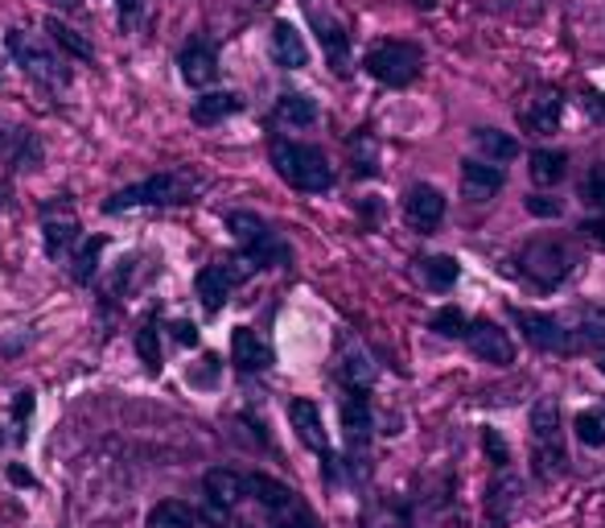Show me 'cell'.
Returning <instances> with one entry per match:
<instances>
[{
	"label": "cell",
	"mask_w": 605,
	"mask_h": 528,
	"mask_svg": "<svg viewBox=\"0 0 605 528\" xmlns=\"http://www.w3.org/2000/svg\"><path fill=\"white\" fill-rule=\"evenodd\" d=\"M198 187L202 182L190 170L157 173V178L136 182V187L116 190L108 203H104V211H108V215H120V211H132V207H173V203H190V194Z\"/></svg>",
	"instance_id": "1"
},
{
	"label": "cell",
	"mask_w": 605,
	"mask_h": 528,
	"mask_svg": "<svg viewBox=\"0 0 605 528\" xmlns=\"http://www.w3.org/2000/svg\"><path fill=\"white\" fill-rule=\"evenodd\" d=\"M273 166L289 187L305 190V194H322L334 187V166L326 153L313 145H297V141H273Z\"/></svg>",
	"instance_id": "2"
},
{
	"label": "cell",
	"mask_w": 605,
	"mask_h": 528,
	"mask_svg": "<svg viewBox=\"0 0 605 528\" xmlns=\"http://www.w3.org/2000/svg\"><path fill=\"white\" fill-rule=\"evenodd\" d=\"M9 55L17 58V67L25 75L34 79V83H41V87H50V92H58V87L71 83L66 62H62L55 50H46L34 34H25V29H9Z\"/></svg>",
	"instance_id": "3"
},
{
	"label": "cell",
	"mask_w": 605,
	"mask_h": 528,
	"mask_svg": "<svg viewBox=\"0 0 605 528\" xmlns=\"http://www.w3.org/2000/svg\"><path fill=\"white\" fill-rule=\"evenodd\" d=\"M227 227H231V236H235L239 248H243V256L256 261V268H276V264L289 261V244H280L273 227L264 224L259 215H252V211L227 215Z\"/></svg>",
	"instance_id": "4"
},
{
	"label": "cell",
	"mask_w": 605,
	"mask_h": 528,
	"mask_svg": "<svg viewBox=\"0 0 605 528\" xmlns=\"http://www.w3.org/2000/svg\"><path fill=\"white\" fill-rule=\"evenodd\" d=\"M252 273H256V261H252V256H231V261L206 264L198 273V281H194L202 310H206V314H219L222 305H227V298H231V289L247 281Z\"/></svg>",
	"instance_id": "5"
},
{
	"label": "cell",
	"mask_w": 605,
	"mask_h": 528,
	"mask_svg": "<svg viewBox=\"0 0 605 528\" xmlns=\"http://www.w3.org/2000/svg\"><path fill=\"white\" fill-rule=\"evenodd\" d=\"M532 446H535V463H544V475L556 479V475L565 471V451H560V405H556V396L535 400Z\"/></svg>",
	"instance_id": "6"
},
{
	"label": "cell",
	"mask_w": 605,
	"mask_h": 528,
	"mask_svg": "<svg viewBox=\"0 0 605 528\" xmlns=\"http://www.w3.org/2000/svg\"><path fill=\"white\" fill-rule=\"evenodd\" d=\"M367 71L387 87H408L421 75V50L408 41H379L367 55Z\"/></svg>",
	"instance_id": "7"
},
{
	"label": "cell",
	"mask_w": 605,
	"mask_h": 528,
	"mask_svg": "<svg viewBox=\"0 0 605 528\" xmlns=\"http://www.w3.org/2000/svg\"><path fill=\"white\" fill-rule=\"evenodd\" d=\"M523 273L532 277L540 289H556V285L569 277V252L560 244H552V240H535V244L523 248Z\"/></svg>",
	"instance_id": "8"
},
{
	"label": "cell",
	"mask_w": 605,
	"mask_h": 528,
	"mask_svg": "<svg viewBox=\"0 0 605 528\" xmlns=\"http://www.w3.org/2000/svg\"><path fill=\"white\" fill-rule=\"evenodd\" d=\"M465 339H470V351H474L477 359H486V363H495V368H511L515 363V343L498 322L474 319L470 322V331H465Z\"/></svg>",
	"instance_id": "9"
},
{
	"label": "cell",
	"mask_w": 605,
	"mask_h": 528,
	"mask_svg": "<svg viewBox=\"0 0 605 528\" xmlns=\"http://www.w3.org/2000/svg\"><path fill=\"white\" fill-rule=\"evenodd\" d=\"M41 240H46V256L50 261L71 252V244L78 240V215L71 211V203H50V207L41 211Z\"/></svg>",
	"instance_id": "10"
},
{
	"label": "cell",
	"mask_w": 605,
	"mask_h": 528,
	"mask_svg": "<svg viewBox=\"0 0 605 528\" xmlns=\"http://www.w3.org/2000/svg\"><path fill=\"white\" fill-rule=\"evenodd\" d=\"M511 319L523 326L528 343H532V347H540V351H569V347H572V335L556 319H548V314H532V310H511Z\"/></svg>",
	"instance_id": "11"
},
{
	"label": "cell",
	"mask_w": 605,
	"mask_h": 528,
	"mask_svg": "<svg viewBox=\"0 0 605 528\" xmlns=\"http://www.w3.org/2000/svg\"><path fill=\"white\" fill-rule=\"evenodd\" d=\"M403 215H408V224L416 227V231H437V224L445 219V194L437 187H421L408 190V199H403Z\"/></svg>",
	"instance_id": "12"
},
{
	"label": "cell",
	"mask_w": 605,
	"mask_h": 528,
	"mask_svg": "<svg viewBox=\"0 0 605 528\" xmlns=\"http://www.w3.org/2000/svg\"><path fill=\"white\" fill-rule=\"evenodd\" d=\"M289 421H293L297 437L317 454H330V434H326V425H322V409L313 405L310 396H297L289 400Z\"/></svg>",
	"instance_id": "13"
},
{
	"label": "cell",
	"mask_w": 605,
	"mask_h": 528,
	"mask_svg": "<svg viewBox=\"0 0 605 528\" xmlns=\"http://www.w3.org/2000/svg\"><path fill=\"white\" fill-rule=\"evenodd\" d=\"M342 430H347L350 454H363L375 430V417H371V400L359 388H350V396L342 400Z\"/></svg>",
	"instance_id": "14"
},
{
	"label": "cell",
	"mask_w": 605,
	"mask_h": 528,
	"mask_svg": "<svg viewBox=\"0 0 605 528\" xmlns=\"http://www.w3.org/2000/svg\"><path fill=\"white\" fill-rule=\"evenodd\" d=\"M0 157L13 170H37L41 166V141L29 129H4L0 132Z\"/></svg>",
	"instance_id": "15"
},
{
	"label": "cell",
	"mask_w": 605,
	"mask_h": 528,
	"mask_svg": "<svg viewBox=\"0 0 605 528\" xmlns=\"http://www.w3.org/2000/svg\"><path fill=\"white\" fill-rule=\"evenodd\" d=\"M507 182V170L503 166H486V161H461V190L474 199V203H486L495 199L498 190Z\"/></svg>",
	"instance_id": "16"
},
{
	"label": "cell",
	"mask_w": 605,
	"mask_h": 528,
	"mask_svg": "<svg viewBox=\"0 0 605 528\" xmlns=\"http://www.w3.org/2000/svg\"><path fill=\"white\" fill-rule=\"evenodd\" d=\"M231 356L243 372H264V368H273V347L259 339L252 326H235V335H231Z\"/></svg>",
	"instance_id": "17"
},
{
	"label": "cell",
	"mask_w": 605,
	"mask_h": 528,
	"mask_svg": "<svg viewBox=\"0 0 605 528\" xmlns=\"http://www.w3.org/2000/svg\"><path fill=\"white\" fill-rule=\"evenodd\" d=\"M202 488H206V500L215 504V508H235L239 500L247 495V479L235 471H227V467H215V471H206V479H202Z\"/></svg>",
	"instance_id": "18"
},
{
	"label": "cell",
	"mask_w": 605,
	"mask_h": 528,
	"mask_svg": "<svg viewBox=\"0 0 605 528\" xmlns=\"http://www.w3.org/2000/svg\"><path fill=\"white\" fill-rule=\"evenodd\" d=\"M215 75H219L215 46H210V41H190V46L182 50V79L190 83V87H206Z\"/></svg>",
	"instance_id": "19"
},
{
	"label": "cell",
	"mask_w": 605,
	"mask_h": 528,
	"mask_svg": "<svg viewBox=\"0 0 605 528\" xmlns=\"http://www.w3.org/2000/svg\"><path fill=\"white\" fill-rule=\"evenodd\" d=\"M313 25H317V38H322L326 55H330V67L338 71V75H347L350 71V41H347L342 21H334L330 13H313Z\"/></svg>",
	"instance_id": "20"
},
{
	"label": "cell",
	"mask_w": 605,
	"mask_h": 528,
	"mask_svg": "<svg viewBox=\"0 0 605 528\" xmlns=\"http://www.w3.org/2000/svg\"><path fill=\"white\" fill-rule=\"evenodd\" d=\"M273 55L280 67H289V71H301V67H310V50H305V38L297 34L289 21H276L273 25Z\"/></svg>",
	"instance_id": "21"
},
{
	"label": "cell",
	"mask_w": 605,
	"mask_h": 528,
	"mask_svg": "<svg viewBox=\"0 0 605 528\" xmlns=\"http://www.w3.org/2000/svg\"><path fill=\"white\" fill-rule=\"evenodd\" d=\"M560 108H565V99L556 92H535L523 108V124L535 132H556L560 129Z\"/></svg>",
	"instance_id": "22"
},
{
	"label": "cell",
	"mask_w": 605,
	"mask_h": 528,
	"mask_svg": "<svg viewBox=\"0 0 605 528\" xmlns=\"http://www.w3.org/2000/svg\"><path fill=\"white\" fill-rule=\"evenodd\" d=\"M239 108H243V99H239L235 92H206L202 99H194L190 116H194L198 124H219L227 116H235Z\"/></svg>",
	"instance_id": "23"
},
{
	"label": "cell",
	"mask_w": 605,
	"mask_h": 528,
	"mask_svg": "<svg viewBox=\"0 0 605 528\" xmlns=\"http://www.w3.org/2000/svg\"><path fill=\"white\" fill-rule=\"evenodd\" d=\"M247 495H252V500H259V504H264L268 512L289 508V504L297 500L293 491L285 488L280 479H273V475H247Z\"/></svg>",
	"instance_id": "24"
},
{
	"label": "cell",
	"mask_w": 605,
	"mask_h": 528,
	"mask_svg": "<svg viewBox=\"0 0 605 528\" xmlns=\"http://www.w3.org/2000/svg\"><path fill=\"white\" fill-rule=\"evenodd\" d=\"M528 170H532L535 187H556V182L569 173V157H565V153H556V149H535Z\"/></svg>",
	"instance_id": "25"
},
{
	"label": "cell",
	"mask_w": 605,
	"mask_h": 528,
	"mask_svg": "<svg viewBox=\"0 0 605 528\" xmlns=\"http://www.w3.org/2000/svg\"><path fill=\"white\" fill-rule=\"evenodd\" d=\"M46 34H50V41L55 46H62L71 58H78V62H87L92 58V41L83 38L78 29H71V25H62L58 17H46Z\"/></svg>",
	"instance_id": "26"
},
{
	"label": "cell",
	"mask_w": 605,
	"mask_h": 528,
	"mask_svg": "<svg viewBox=\"0 0 605 528\" xmlns=\"http://www.w3.org/2000/svg\"><path fill=\"white\" fill-rule=\"evenodd\" d=\"M519 495H523V483L519 479H503V483H491V491H486V508H491V520L498 525V512H503V520L511 516V508L519 504Z\"/></svg>",
	"instance_id": "27"
},
{
	"label": "cell",
	"mask_w": 605,
	"mask_h": 528,
	"mask_svg": "<svg viewBox=\"0 0 605 528\" xmlns=\"http://www.w3.org/2000/svg\"><path fill=\"white\" fill-rule=\"evenodd\" d=\"M276 116H280L285 124H293V129H305V124L317 120V104H313L310 95H280Z\"/></svg>",
	"instance_id": "28"
},
{
	"label": "cell",
	"mask_w": 605,
	"mask_h": 528,
	"mask_svg": "<svg viewBox=\"0 0 605 528\" xmlns=\"http://www.w3.org/2000/svg\"><path fill=\"white\" fill-rule=\"evenodd\" d=\"M477 149L486 153L491 161H511L515 153H519V141H515L511 132H498V129H477L474 132Z\"/></svg>",
	"instance_id": "29"
},
{
	"label": "cell",
	"mask_w": 605,
	"mask_h": 528,
	"mask_svg": "<svg viewBox=\"0 0 605 528\" xmlns=\"http://www.w3.org/2000/svg\"><path fill=\"white\" fill-rule=\"evenodd\" d=\"M99 252H104V240H99V236H92V240L78 244V252H74V261H71V277L78 285H92V277L99 273Z\"/></svg>",
	"instance_id": "30"
},
{
	"label": "cell",
	"mask_w": 605,
	"mask_h": 528,
	"mask_svg": "<svg viewBox=\"0 0 605 528\" xmlns=\"http://www.w3.org/2000/svg\"><path fill=\"white\" fill-rule=\"evenodd\" d=\"M161 326H157V319H148L141 331H136V356H141V363H145L148 372H161V335H157Z\"/></svg>",
	"instance_id": "31"
},
{
	"label": "cell",
	"mask_w": 605,
	"mask_h": 528,
	"mask_svg": "<svg viewBox=\"0 0 605 528\" xmlns=\"http://www.w3.org/2000/svg\"><path fill=\"white\" fill-rule=\"evenodd\" d=\"M148 528H194V512L178 504V500H161L148 512Z\"/></svg>",
	"instance_id": "32"
},
{
	"label": "cell",
	"mask_w": 605,
	"mask_h": 528,
	"mask_svg": "<svg viewBox=\"0 0 605 528\" xmlns=\"http://www.w3.org/2000/svg\"><path fill=\"white\" fill-rule=\"evenodd\" d=\"M421 264L428 285H437V289H449V285L458 281V261L453 256H424Z\"/></svg>",
	"instance_id": "33"
},
{
	"label": "cell",
	"mask_w": 605,
	"mask_h": 528,
	"mask_svg": "<svg viewBox=\"0 0 605 528\" xmlns=\"http://www.w3.org/2000/svg\"><path fill=\"white\" fill-rule=\"evenodd\" d=\"M433 331L445 335V339H458V335L470 331V322H465V314H461L458 305H440L437 314H433Z\"/></svg>",
	"instance_id": "34"
},
{
	"label": "cell",
	"mask_w": 605,
	"mask_h": 528,
	"mask_svg": "<svg viewBox=\"0 0 605 528\" xmlns=\"http://www.w3.org/2000/svg\"><path fill=\"white\" fill-rule=\"evenodd\" d=\"M572 430H577V437H581L585 446H605V421L597 417V409H585V413H577Z\"/></svg>",
	"instance_id": "35"
},
{
	"label": "cell",
	"mask_w": 605,
	"mask_h": 528,
	"mask_svg": "<svg viewBox=\"0 0 605 528\" xmlns=\"http://www.w3.org/2000/svg\"><path fill=\"white\" fill-rule=\"evenodd\" d=\"M342 376H347V384L350 388H371L375 384V363H371L367 356H350L347 363H342Z\"/></svg>",
	"instance_id": "36"
},
{
	"label": "cell",
	"mask_w": 605,
	"mask_h": 528,
	"mask_svg": "<svg viewBox=\"0 0 605 528\" xmlns=\"http://www.w3.org/2000/svg\"><path fill=\"white\" fill-rule=\"evenodd\" d=\"M482 451H486L491 467H498V471L511 467V446H507V437L498 434V430H482Z\"/></svg>",
	"instance_id": "37"
},
{
	"label": "cell",
	"mask_w": 605,
	"mask_h": 528,
	"mask_svg": "<svg viewBox=\"0 0 605 528\" xmlns=\"http://www.w3.org/2000/svg\"><path fill=\"white\" fill-rule=\"evenodd\" d=\"M593 343H605V314H597V310H589L572 335V347H593Z\"/></svg>",
	"instance_id": "38"
},
{
	"label": "cell",
	"mask_w": 605,
	"mask_h": 528,
	"mask_svg": "<svg viewBox=\"0 0 605 528\" xmlns=\"http://www.w3.org/2000/svg\"><path fill=\"white\" fill-rule=\"evenodd\" d=\"M276 528H322L317 525V516H313L305 504H289V508H280L276 512Z\"/></svg>",
	"instance_id": "39"
},
{
	"label": "cell",
	"mask_w": 605,
	"mask_h": 528,
	"mask_svg": "<svg viewBox=\"0 0 605 528\" xmlns=\"http://www.w3.org/2000/svg\"><path fill=\"white\" fill-rule=\"evenodd\" d=\"M350 149H354V161H359V173H363V178L379 170V166H375V141H371V132H359V136L350 141Z\"/></svg>",
	"instance_id": "40"
},
{
	"label": "cell",
	"mask_w": 605,
	"mask_h": 528,
	"mask_svg": "<svg viewBox=\"0 0 605 528\" xmlns=\"http://www.w3.org/2000/svg\"><path fill=\"white\" fill-rule=\"evenodd\" d=\"M581 194H585L589 207H597L605 215V166H593L585 178V187H581Z\"/></svg>",
	"instance_id": "41"
},
{
	"label": "cell",
	"mask_w": 605,
	"mask_h": 528,
	"mask_svg": "<svg viewBox=\"0 0 605 528\" xmlns=\"http://www.w3.org/2000/svg\"><path fill=\"white\" fill-rule=\"evenodd\" d=\"M371 528H412V520H408V512L400 504H384L371 516Z\"/></svg>",
	"instance_id": "42"
},
{
	"label": "cell",
	"mask_w": 605,
	"mask_h": 528,
	"mask_svg": "<svg viewBox=\"0 0 605 528\" xmlns=\"http://www.w3.org/2000/svg\"><path fill=\"white\" fill-rule=\"evenodd\" d=\"M145 4L148 0H120V25H124V29H136L141 17H145Z\"/></svg>",
	"instance_id": "43"
},
{
	"label": "cell",
	"mask_w": 605,
	"mask_h": 528,
	"mask_svg": "<svg viewBox=\"0 0 605 528\" xmlns=\"http://www.w3.org/2000/svg\"><path fill=\"white\" fill-rule=\"evenodd\" d=\"M528 211L540 215V219H556V215H560V203H552L544 194H532V199H528Z\"/></svg>",
	"instance_id": "44"
},
{
	"label": "cell",
	"mask_w": 605,
	"mask_h": 528,
	"mask_svg": "<svg viewBox=\"0 0 605 528\" xmlns=\"http://www.w3.org/2000/svg\"><path fill=\"white\" fill-rule=\"evenodd\" d=\"M13 417H17L21 425L34 417V393H17V396H13Z\"/></svg>",
	"instance_id": "45"
},
{
	"label": "cell",
	"mask_w": 605,
	"mask_h": 528,
	"mask_svg": "<svg viewBox=\"0 0 605 528\" xmlns=\"http://www.w3.org/2000/svg\"><path fill=\"white\" fill-rule=\"evenodd\" d=\"M581 104H585V112L593 116V120H602V124H605V95L585 92V95H581Z\"/></svg>",
	"instance_id": "46"
},
{
	"label": "cell",
	"mask_w": 605,
	"mask_h": 528,
	"mask_svg": "<svg viewBox=\"0 0 605 528\" xmlns=\"http://www.w3.org/2000/svg\"><path fill=\"white\" fill-rule=\"evenodd\" d=\"M173 335H178V343L194 347V343H198V326H194V322H173Z\"/></svg>",
	"instance_id": "47"
},
{
	"label": "cell",
	"mask_w": 605,
	"mask_h": 528,
	"mask_svg": "<svg viewBox=\"0 0 605 528\" xmlns=\"http://www.w3.org/2000/svg\"><path fill=\"white\" fill-rule=\"evenodd\" d=\"M585 231H589V240H597V244L605 248V215H597V219H589Z\"/></svg>",
	"instance_id": "48"
},
{
	"label": "cell",
	"mask_w": 605,
	"mask_h": 528,
	"mask_svg": "<svg viewBox=\"0 0 605 528\" xmlns=\"http://www.w3.org/2000/svg\"><path fill=\"white\" fill-rule=\"evenodd\" d=\"M9 479H13V483H17V488H34V475L25 471V467H17V463H13V467H9Z\"/></svg>",
	"instance_id": "49"
},
{
	"label": "cell",
	"mask_w": 605,
	"mask_h": 528,
	"mask_svg": "<svg viewBox=\"0 0 605 528\" xmlns=\"http://www.w3.org/2000/svg\"><path fill=\"white\" fill-rule=\"evenodd\" d=\"M58 4H66V9H74V4H78V0H58Z\"/></svg>",
	"instance_id": "50"
},
{
	"label": "cell",
	"mask_w": 605,
	"mask_h": 528,
	"mask_svg": "<svg viewBox=\"0 0 605 528\" xmlns=\"http://www.w3.org/2000/svg\"><path fill=\"white\" fill-rule=\"evenodd\" d=\"M597 417H602V421H605V400H602V405H597Z\"/></svg>",
	"instance_id": "51"
},
{
	"label": "cell",
	"mask_w": 605,
	"mask_h": 528,
	"mask_svg": "<svg viewBox=\"0 0 605 528\" xmlns=\"http://www.w3.org/2000/svg\"><path fill=\"white\" fill-rule=\"evenodd\" d=\"M597 368H602V372H605V359H602V363H597Z\"/></svg>",
	"instance_id": "52"
},
{
	"label": "cell",
	"mask_w": 605,
	"mask_h": 528,
	"mask_svg": "<svg viewBox=\"0 0 605 528\" xmlns=\"http://www.w3.org/2000/svg\"><path fill=\"white\" fill-rule=\"evenodd\" d=\"M0 442H4V434H0Z\"/></svg>",
	"instance_id": "53"
}]
</instances>
